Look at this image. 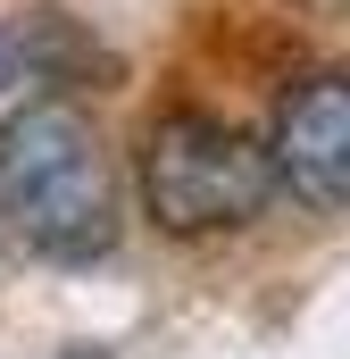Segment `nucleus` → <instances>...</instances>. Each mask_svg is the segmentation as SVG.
<instances>
[{"label": "nucleus", "instance_id": "nucleus-1", "mask_svg": "<svg viewBox=\"0 0 350 359\" xmlns=\"http://www.w3.org/2000/svg\"><path fill=\"white\" fill-rule=\"evenodd\" d=\"M0 217L42 259H67V268L117 243V168L76 100L42 92L0 117Z\"/></svg>", "mask_w": 350, "mask_h": 359}, {"label": "nucleus", "instance_id": "nucleus-3", "mask_svg": "<svg viewBox=\"0 0 350 359\" xmlns=\"http://www.w3.org/2000/svg\"><path fill=\"white\" fill-rule=\"evenodd\" d=\"M267 159L300 209H350V67L284 84L267 117Z\"/></svg>", "mask_w": 350, "mask_h": 359}, {"label": "nucleus", "instance_id": "nucleus-5", "mask_svg": "<svg viewBox=\"0 0 350 359\" xmlns=\"http://www.w3.org/2000/svg\"><path fill=\"white\" fill-rule=\"evenodd\" d=\"M309 8H334V17H350V0H309Z\"/></svg>", "mask_w": 350, "mask_h": 359}, {"label": "nucleus", "instance_id": "nucleus-2", "mask_svg": "<svg viewBox=\"0 0 350 359\" xmlns=\"http://www.w3.org/2000/svg\"><path fill=\"white\" fill-rule=\"evenodd\" d=\"M134 192H142V217L159 234L200 243V234L259 226L284 184H275V159H267V134H242V126H225L209 109H167L142 134Z\"/></svg>", "mask_w": 350, "mask_h": 359}, {"label": "nucleus", "instance_id": "nucleus-4", "mask_svg": "<svg viewBox=\"0 0 350 359\" xmlns=\"http://www.w3.org/2000/svg\"><path fill=\"white\" fill-rule=\"evenodd\" d=\"M17 84V42H8V34H0V92Z\"/></svg>", "mask_w": 350, "mask_h": 359}]
</instances>
